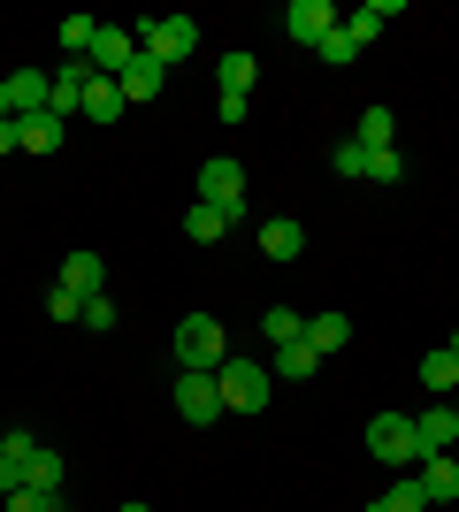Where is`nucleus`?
I'll use <instances>...</instances> for the list:
<instances>
[{
  "instance_id": "nucleus-1",
  "label": "nucleus",
  "mask_w": 459,
  "mask_h": 512,
  "mask_svg": "<svg viewBox=\"0 0 459 512\" xmlns=\"http://www.w3.org/2000/svg\"><path fill=\"white\" fill-rule=\"evenodd\" d=\"M215 390H222V413H261L268 398H276V375H268L261 360H238V352H230V360L215 367Z\"/></svg>"
},
{
  "instance_id": "nucleus-2",
  "label": "nucleus",
  "mask_w": 459,
  "mask_h": 512,
  "mask_svg": "<svg viewBox=\"0 0 459 512\" xmlns=\"http://www.w3.org/2000/svg\"><path fill=\"white\" fill-rule=\"evenodd\" d=\"M230 360V337H222L215 314H184L176 321V367H199V375H215Z\"/></svg>"
},
{
  "instance_id": "nucleus-3",
  "label": "nucleus",
  "mask_w": 459,
  "mask_h": 512,
  "mask_svg": "<svg viewBox=\"0 0 459 512\" xmlns=\"http://www.w3.org/2000/svg\"><path fill=\"white\" fill-rule=\"evenodd\" d=\"M368 451L383 459V467H421V459H429L421 436H414V413H375L368 421Z\"/></svg>"
},
{
  "instance_id": "nucleus-4",
  "label": "nucleus",
  "mask_w": 459,
  "mask_h": 512,
  "mask_svg": "<svg viewBox=\"0 0 459 512\" xmlns=\"http://www.w3.org/2000/svg\"><path fill=\"white\" fill-rule=\"evenodd\" d=\"M192 46H199V23H192V16H161V23H146V31H138V54H146V62H161V69H176Z\"/></svg>"
},
{
  "instance_id": "nucleus-5",
  "label": "nucleus",
  "mask_w": 459,
  "mask_h": 512,
  "mask_svg": "<svg viewBox=\"0 0 459 512\" xmlns=\"http://www.w3.org/2000/svg\"><path fill=\"white\" fill-rule=\"evenodd\" d=\"M176 413H184L192 428L222 421V390H215V375H199V367H176Z\"/></svg>"
},
{
  "instance_id": "nucleus-6",
  "label": "nucleus",
  "mask_w": 459,
  "mask_h": 512,
  "mask_svg": "<svg viewBox=\"0 0 459 512\" xmlns=\"http://www.w3.org/2000/svg\"><path fill=\"white\" fill-rule=\"evenodd\" d=\"M199 207H222V214L245 207V169L230 161V153H215V161L199 169Z\"/></svg>"
},
{
  "instance_id": "nucleus-7",
  "label": "nucleus",
  "mask_w": 459,
  "mask_h": 512,
  "mask_svg": "<svg viewBox=\"0 0 459 512\" xmlns=\"http://www.w3.org/2000/svg\"><path fill=\"white\" fill-rule=\"evenodd\" d=\"M85 62H92V77H123V69L138 62V31L100 23V31H92V46H85Z\"/></svg>"
},
{
  "instance_id": "nucleus-8",
  "label": "nucleus",
  "mask_w": 459,
  "mask_h": 512,
  "mask_svg": "<svg viewBox=\"0 0 459 512\" xmlns=\"http://www.w3.org/2000/svg\"><path fill=\"white\" fill-rule=\"evenodd\" d=\"M329 31H337V8H329V0H291L284 8V39H299L306 54H314Z\"/></svg>"
},
{
  "instance_id": "nucleus-9",
  "label": "nucleus",
  "mask_w": 459,
  "mask_h": 512,
  "mask_svg": "<svg viewBox=\"0 0 459 512\" xmlns=\"http://www.w3.org/2000/svg\"><path fill=\"white\" fill-rule=\"evenodd\" d=\"M46 92H54V77H46V69H16V77H8V115H16V123L46 115Z\"/></svg>"
},
{
  "instance_id": "nucleus-10",
  "label": "nucleus",
  "mask_w": 459,
  "mask_h": 512,
  "mask_svg": "<svg viewBox=\"0 0 459 512\" xmlns=\"http://www.w3.org/2000/svg\"><path fill=\"white\" fill-rule=\"evenodd\" d=\"M414 482H421V497H429V505H452V497H459V451H437V459H421Z\"/></svg>"
},
{
  "instance_id": "nucleus-11",
  "label": "nucleus",
  "mask_w": 459,
  "mask_h": 512,
  "mask_svg": "<svg viewBox=\"0 0 459 512\" xmlns=\"http://www.w3.org/2000/svg\"><path fill=\"white\" fill-rule=\"evenodd\" d=\"M414 436H421V451H429V459H437V451H459L452 406H414Z\"/></svg>"
},
{
  "instance_id": "nucleus-12",
  "label": "nucleus",
  "mask_w": 459,
  "mask_h": 512,
  "mask_svg": "<svg viewBox=\"0 0 459 512\" xmlns=\"http://www.w3.org/2000/svg\"><path fill=\"white\" fill-rule=\"evenodd\" d=\"M100 283H108V260H100V253H69V260H62V291L100 299Z\"/></svg>"
},
{
  "instance_id": "nucleus-13",
  "label": "nucleus",
  "mask_w": 459,
  "mask_h": 512,
  "mask_svg": "<svg viewBox=\"0 0 459 512\" xmlns=\"http://www.w3.org/2000/svg\"><path fill=\"white\" fill-rule=\"evenodd\" d=\"M314 367H322V352L306 337H291V344H276V367H268V375H276V383H306Z\"/></svg>"
},
{
  "instance_id": "nucleus-14",
  "label": "nucleus",
  "mask_w": 459,
  "mask_h": 512,
  "mask_svg": "<svg viewBox=\"0 0 459 512\" xmlns=\"http://www.w3.org/2000/svg\"><path fill=\"white\" fill-rule=\"evenodd\" d=\"M261 253L268 260H299L306 253V230L291 222V214H276V222H261Z\"/></svg>"
},
{
  "instance_id": "nucleus-15",
  "label": "nucleus",
  "mask_w": 459,
  "mask_h": 512,
  "mask_svg": "<svg viewBox=\"0 0 459 512\" xmlns=\"http://www.w3.org/2000/svg\"><path fill=\"white\" fill-rule=\"evenodd\" d=\"M123 107H131V100H123L115 77H92V85H85V115H92V123H123Z\"/></svg>"
},
{
  "instance_id": "nucleus-16",
  "label": "nucleus",
  "mask_w": 459,
  "mask_h": 512,
  "mask_svg": "<svg viewBox=\"0 0 459 512\" xmlns=\"http://www.w3.org/2000/svg\"><path fill=\"white\" fill-rule=\"evenodd\" d=\"M253 77H261V62H253L245 46H230V54H222V69H215V85H222V92H238V100L253 92Z\"/></svg>"
},
{
  "instance_id": "nucleus-17",
  "label": "nucleus",
  "mask_w": 459,
  "mask_h": 512,
  "mask_svg": "<svg viewBox=\"0 0 459 512\" xmlns=\"http://www.w3.org/2000/svg\"><path fill=\"white\" fill-rule=\"evenodd\" d=\"M115 85H123V100H153V92L169 85V69H161V62H146V54H138V62L123 69V77H115Z\"/></svg>"
},
{
  "instance_id": "nucleus-18",
  "label": "nucleus",
  "mask_w": 459,
  "mask_h": 512,
  "mask_svg": "<svg viewBox=\"0 0 459 512\" xmlns=\"http://www.w3.org/2000/svg\"><path fill=\"white\" fill-rule=\"evenodd\" d=\"M306 344L329 360V352H345V344H352V321L345 314H314V321H306Z\"/></svg>"
},
{
  "instance_id": "nucleus-19",
  "label": "nucleus",
  "mask_w": 459,
  "mask_h": 512,
  "mask_svg": "<svg viewBox=\"0 0 459 512\" xmlns=\"http://www.w3.org/2000/svg\"><path fill=\"white\" fill-rule=\"evenodd\" d=\"M398 138V115L391 107H368V115H360V130H352V146H368V153H383Z\"/></svg>"
},
{
  "instance_id": "nucleus-20",
  "label": "nucleus",
  "mask_w": 459,
  "mask_h": 512,
  "mask_svg": "<svg viewBox=\"0 0 459 512\" xmlns=\"http://www.w3.org/2000/svg\"><path fill=\"white\" fill-rule=\"evenodd\" d=\"M230 222H238V214H222V207H192V214H184V237H192V245H215V237H230Z\"/></svg>"
},
{
  "instance_id": "nucleus-21",
  "label": "nucleus",
  "mask_w": 459,
  "mask_h": 512,
  "mask_svg": "<svg viewBox=\"0 0 459 512\" xmlns=\"http://www.w3.org/2000/svg\"><path fill=\"white\" fill-rule=\"evenodd\" d=\"M23 490H39V497L62 490V451H46V444H39V459L23 467Z\"/></svg>"
},
{
  "instance_id": "nucleus-22",
  "label": "nucleus",
  "mask_w": 459,
  "mask_h": 512,
  "mask_svg": "<svg viewBox=\"0 0 459 512\" xmlns=\"http://www.w3.org/2000/svg\"><path fill=\"white\" fill-rule=\"evenodd\" d=\"M391 16H398V0H368V8H352V23H345V31H352V46H368V39H375V31H383Z\"/></svg>"
},
{
  "instance_id": "nucleus-23",
  "label": "nucleus",
  "mask_w": 459,
  "mask_h": 512,
  "mask_svg": "<svg viewBox=\"0 0 459 512\" xmlns=\"http://www.w3.org/2000/svg\"><path fill=\"white\" fill-rule=\"evenodd\" d=\"M16 138H23V153H54L62 146V115H31V123H16Z\"/></svg>"
},
{
  "instance_id": "nucleus-24",
  "label": "nucleus",
  "mask_w": 459,
  "mask_h": 512,
  "mask_svg": "<svg viewBox=\"0 0 459 512\" xmlns=\"http://www.w3.org/2000/svg\"><path fill=\"white\" fill-rule=\"evenodd\" d=\"M421 383H429V390H459V360L444 352V344H437V352H421Z\"/></svg>"
},
{
  "instance_id": "nucleus-25",
  "label": "nucleus",
  "mask_w": 459,
  "mask_h": 512,
  "mask_svg": "<svg viewBox=\"0 0 459 512\" xmlns=\"http://www.w3.org/2000/svg\"><path fill=\"white\" fill-rule=\"evenodd\" d=\"M261 337L268 344H291V337H306V321L291 314V306H268V314H261Z\"/></svg>"
},
{
  "instance_id": "nucleus-26",
  "label": "nucleus",
  "mask_w": 459,
  "mask_h": 512,
  "mask_svg": "<svg viewBox=\"0 0 459 512\" xmlns=\"http://www.w3.org/2000/svg\"><path fill=\"white\" fill-rule=\"evenodd\" d=\"M375 512H429V497H421V482L406 474V482H391V497H383Z\"/></svg>"
},
{
  "instance_id": "nucleus-27",
  "label": "nucleus",
  "mask_w": 459,
  "mask_h": 512,
  "mask_svg": "<svg viewBox=\"0 0 459 512\" xmlns=\"http://www.w3.org/2000/svg\"><path fill=\"white\" fill-rule=\"evenodd\" d=\"M352 54H360V46H352V31H345V23H337V31H329L322 46H314V62H329V69H345Z\"/></svg>"
},
{
  "instance_id": "nucleus-28",
  "label": "nucleus",
  "mask_w": 459,
  "mask_h": 512,
  "mask_svg": "<svg viewBox=\"0 0 459 512\" xmlns=\"http://www.w3.org/2000/svg\"><path fill=\"white\" fill-rule=\"evenodd\" d=\"M398 176H406V161H398V146L368 153V184H398Z\"/></svg>"
},
{
  "instance_id": "nucleus-29",
  "label": "nucleus",
  "mask_w": 459,
  "mask_h": 512,
  "mask_svg": "<svg viewBox=\"0 0 459 512\" xmlns=\"http://www.w3.org/2000/svg\"><path fill=\"white\" fill-rule=\"evenodd\" d=\"M329 169H337V176H368V146H352V138H345V146L329 153Z\"/></svg>"
},
{
  "instance_id": "nucleus-30",
  "label": "nucleus",
  "mask_w": 459,
  "mask_h": 512,
  "mask_svg": "<svg viewBox=\"0 0 459 512\" xmlns=\"http://www.w3.org/2000/svg\"><path fill=\"white\" fill-rule=\"evenodd\" d=\"M0 451H8V459H23V467H31V459H39V436H31V428H8V436H0Z\"/></svg>"
},
{
  "instance_id": "nucleus-31",
  "label": "nucleus",
  "mask_w": 459,
  "mask_h": 512,
  "mask_svg": "<svg viewBox=\"0 0 459 512\" xmlns=\"http://www.w3.org/2000/svg\"><path fill=\"white\" fill-rule=\"evenodd\" d=\"M46 314H54V321H85V299H77V291H62V283H54V299H46Z\"/></svg>"
},
{
  "instance_id": "nucleus-32",
  "label": "nucleus",
  "mask_w": 459,
  "mask_h": 512,
  "mask_svg": "<svg viewBox=\"0 0 459 512\" xmlns=\"http://www.w3.org/2000/svg\"><path fill=\"white\" fill-rule=\"evenodd\" d=\"M92 31H100L92 16H69V23H62V46H69V54H85V46H92Z\"/></svg>"
},
{
  "instance_id": "nucleus-33",
  "label": "nucleus",
  "mask_w": 459,
  "mask_h": 512,
  "mask_svg": "<svg viewBox=\"0 0 459 512\" xmlns=\"http://www.w3.org/2000/svg\"><path fill=\"white\" fill-rule=\"evenodd\" d=\"M85 329H115V299L100 291V299H85Z\"/></svg>"
},
{
  "instance_id": "nucleus-34",
  "label": "nucleus",
  "mask_w": 459,
  "mask_h": 512,
  "mask_svg": "<svg viewBox=\"0 0 459 512\" xmlns=\"http://www.w3.org/2000/svg\"><path fill=\"white\" fill-rule=\"evenodd\" d=\"M8 512H54V497H39V490H16V497H0Z\"/></svg>"
},
{
  "instance_id": "nucleus-35",
  "label": "nucleus",
  "mask_w": 459,
  "mask_h": 512,
  "mask_svg": "<svg viewBox=\"0 0 459 512\" xmlns=\"http://www.w3.org/2000/svg\"><path fill=\"white\" fill-rule=\"evenodd\" d=\"M23 490V459H8V451H0V497H16Z\"/></svg>"
},
{
  "instance_id": "nucleus-36",
  "label": "nucleus",
  "mask_w": 459,
  "mask_h": 512,
  "mask_svg": "<svg viewBox=\"0 0 459 512\" xmlns=\"http://www.w3.org/2000/svg\"><path fill=\"white\" fill-rule=\"evenodd\" d=\"M0 153H23V138H16V115H0Z\"/></svg>"
},
{
  "instance_id": "nucleus-37",
  "label": "nucleus",
  "mask_w": 459,
  "mask_h": 512,
  "mask_svg": "<svg viewBox=\"0 0 459 512\" xmlns=\"http://www.w3.org/2000/svg\"><path fill=\"white\" fill-rule=\"evenodd\" d=\"M0 115H8V77H0Z\"/></svg>"
},
{
  "instance_id": "nucleus-38",
  "label": "nucleus",
  "mask_w": 459,
  "mask_h": 512,
  "mask_svg": "<svg viewBox=\"0 0 459 512\" xmlns=\"http://www.w3.org/2000/svg\"><path fill=\"white\" fill-rule=\"evenodd\" d=\"M444 352H452V360H459V329H452V344H444Z\"/></svg>"
},
{
  "instance_id": "nucleus-39",
  "label": "nucleus",
  "mask_w": 459,
  "mask_h": 512,
  "mask_svg": "<svg viewBox=\"0 0 459 512\" xmlns=\"http://www.w3.org/2000/svg\"><path fill=\"white\" fill-rule=\"evenodd\" d=\"M452 421H459V390H452Z\"/></svg>"
},
{
  "instance_id": "nucleus-40",
  "label": "nucleus",
  "mask_w": 459,
  "mask_h": 512,
  "mask_svg": "<svg viewBox=\"0 0 459 512\" xmlns=\"http://www.w3.org/2000/svg\"><path fill=\"white\" fill-rule=\"evenodd\" d=\"M123 512H153V505H123Z\"/></svg>"
},
{
  "instance_id": "nucleus-41",
  "label": "nucleus",
  "mask_w": 459,
  "mask_h": 512,
  "mask_svg": "<svg viewBox=\"0 0 459 512\" xmlns=\"http://www.w3.org/2000/svg\"><path fill=\"white\" fill-rule=\"evenodd\" d=\"M54 512H62V505H54Z\"/></svg>"
}]
</instances>
